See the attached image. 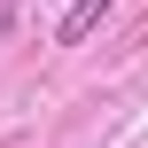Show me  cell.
Wrapping results in <instances>:
<instances>
[{
    "label": "cell",
    "instance_id": "cell-1",
    "mask_svg": "<svg viewBox=\"0 0 148 148\" xmlns=\"http://www.w3.org/2000/svg\"><path fill=\"white\" fill-rule=\"evenodd\" d=\"M101 16H109V0H78V8L62 16V47H78V39H86V31L101 23Z\"/></svg>",
    "mask_w": 148,
    "mask_h": 148
},
{
    "label": "cell",
    "instance_id": "cell-2",
    "mask_svg": "<svg viewBox=\"0 0 148 148\" xmlns=\"http://www.w3.org/2000/svg\"><path fill=\"white\" fill-rule=\"evenodd\" d=\"M8 16H16V8H8V0H0V31H8Z\"/></svg>",
    "mask_w": 148,
    "mask_h": 148
}]
</instances>
